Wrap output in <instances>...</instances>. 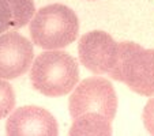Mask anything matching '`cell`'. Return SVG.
Returning a JSON list of instances; mask_svg holds the SVG:
<instances>
[{
  "instance_id": "5",
  "label": "cell",
  "mask_w": 154,
  "mask_h": 136,
  "mask_svg": "<svg viewBox=\"0 0 154 136\" xmlns=\"http://www.w3.org/2000/svg\"><path fill=\"white\" fill-rule=\"evenodd\" d=\"M79 60L93 74H109L119 59V44L105 32L94 30L81 37L78 44Z\"/></svg>"
},
{
  "instance_id": "3",
  "label": "cell",
  "mask_w": 154,
  "mask_h": 136,
  "mask_svg": "<svg viewBox=\"0 0 154 136\" xmlns=\"http://www.w3.org/2000/svg\"><path fill=\"white\" fill-rule=\"evenodd\" d=\"M79 20L64 4H51L38 10L30 23V35L42 49H59L76 40Z\"/></svg>"
},
{
  "instance_id": "8",
  "label": "cell",
  "mask_w": 154,
  "mask_h": 136,
  "mask_svg": "<svg viewBox=\"0 0 154 136\" xmlns=\"http://www.w3.org/2000/svg\"><path fill=\"white\" fill-rule=\"evenodd\" d=\"M33 0H0V34L23 27L33 19Z\"/></svg>"
},
{
  "instance_id": "9",
  "label": "cell",
  "mask_w": 154,
  "mask_h": 136,
  "mask_svg": "<svg viewBox=\"0 0 154 136\" xmlns=\"http://www.w3.org/2000/svg\"><path fill=\"white\" fill-rule=\"evenodd\" d=\"M15 106V94L12 86L6 80H0V119H4Z\"/></svg>"
},
{
  "instance_id": "2",
  "label": "cell",
  "mask_w": 154,
  "mask_h": 136,
  "mask_svg": "<svg viewBox=\"0 0 154 136\" xmlns=\"http://www.w3.org/2000/svg\"><path fill=\"white\" fill-rule=\"evenodd\" d=\"M30 79L33 87L44 95H67L78 84V63L72 56L61 50L42 52L33 63Z\"/></svg>"
},
{
  "instance_id": "10",
  "label": "cell",
  "mask_w": 154,
  "mask_h": 136,
  "mask_svg": "<svg viewBox=\"0 0 154 136\" xmlns=\"http://www.w3.org/2000/svg\"><path fill=\"white\" fill-rule=\"evenodd\" d=\"M142 117L146 129L149 131V133L154 135V98L149 99V102L146 104Z\"/></svg>"
},
{
  "instance_id": "1",
  "label": "cell",
  "mask_w": 154,
  "mask_h": 136,
  "mask_svg": "<svg viewBox=\"0 0 154 136\" xmlns=\"http://www.w3.org/2000/svg\"><path fill=\"white\" fill-rule=\"evenodd\" d=\"M116 109L117 95L111 82L100 76L82 80L70 97V135H111Z\"/></svg>"
},
{
  "instance_id": "7",
  "label": "cell",
  "mask_w": 154,
  "mask_h": 136,
  "mask_svg": "<svg viewBox=\"0 0 154 136\" xmlns=\"http://www.w3.org/2000/svg\"><path fill=\"white\" fill-rule=\"evenodd\" d=\"M6 132L10 136H55L59 129L56 119L48 110L38 106H23L8 117Z\"/></svg>"
},
{
  "instance_id": "4",
  "label": "cell",
  "mask_w": 154,
  "mask_h": 136,
  "mask_svg": "<svg viewBox=\"0 0 154 136\" xmlns=\"http://www.w3.org/2000/svg\"><path fill=\"white\" fill-rule=\"evenodd\" d=\"M109 76L139 95H154V49L134 42L119 44V59Z\"/></svg>"
},
{
  "instance_id": "6",
  "label": "cell",
  "mask_w": 154,
  "mask_h": 136,
  "mask_svg": "<svg viewBox=\"0 0 154 136\" xmlns=\"http://www.w3.org/2000/svg\"><path fill=\"white\" fill-rule=\"evenodd\" d=\"M33 45L17 32L0 35V78L15 79L27 72L33 63Z\"/></svg>"
}]
</instances>
